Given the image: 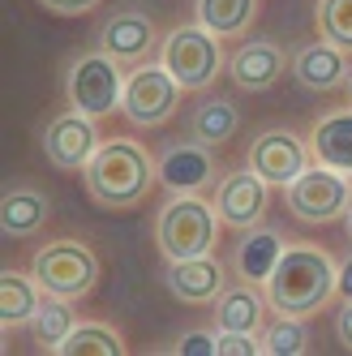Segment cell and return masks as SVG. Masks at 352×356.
<instances>
[{"mask_svg":"<svg viewBox=\"0 0 352 356\" xmlns=\"http://www.w3.org/2000/svg\"><path fill=\"white\" fill-rule=\"evenodd\" d=\"M155 236H159V249L168 253V262L207 258L219 241V211L207 207V202L193 197V193H181L176 202H168L159 211Z\"/></svg>","mask_w":352,"mask_h":356,"instance_id":"cell-4","label":"cell"},{"mask_svg":"<svg viewBox=\"0 0 352 356\" xmlns=\"http://www.w3.org/2000/svg\"><path fill=\"white\" fill-rule=\"evenodd\" d=\"M228 279H223V266L211 258H181V262H168V292L185 305H202V300H215Z\"/></svg>","mask_w":352,"mask_h":356,"instance_id":"cell-14","label":"cell"},{"mask_svg":"<svg viewBox=\"0 0 352 356\" xmlns=\"http://www.w3.org/2000/svg\"><path fill=\"white\" fill-rule=\"evenodd\" d=\"M310 150H314V163L335 168V172H352V112L326 116L310 138Z\"/></svg>","mask_w":352,"mask_h":356,"instance_id":"cell-19","label":"cell"},{"mask_svg":"<svg viewBox=\"0 0 352 356\" xmlns=\"http://www.w3.org/2000/svg\"><path fill=\"white\" fill-rule=\"evenodd\" d=\"M335 335H339V343L352 352V300H344V309H339V318H335Z\"/></svg>","mask_w":352,"mask_h":356,"instance_id":"cell-31","label":"cell"},{"mask_svg":"<svg viewBox=\"0 0 352 356\" xmlns=\"http://www.w3.org/2000/svg\"><path fill=\"white\" fill-rule=\"evenodd\" d=\"M73 330V309H69V300L65 296H52V292H43L39 300V309L31 318V335L43 352H56L65 343V335Z\"/></svg>","mask_w":352,"mask_h":356,"instance_id":"cell-23","label":"cell"},{"mask_svg":"<svg viewBox=\"0 0 352 356\" xmlns=\"http://www.w3.org/2000/svg\"><path fill=\"white\" fill-rule=\"evenodd\" d=\"M280 253H284V245H280L275 232H245V241L237 245V270L249 279V284H254V279L266 284V275L275 270Z\"/></svg>","mask_w":352,"mask_h":356,"instance_id":"cell-24","label":"cell"},{"mask_svg":"<svg viewBox=\"0 0 352 356\" xmlns=\"http://www.w3.org/2000/svg\"><path fill=\"white\" fill-rule=\"evenodd\" d=\"M228 78L241 86V90H271L275 82L284 78V52L266 39H254L232 52L228 60Z\"/></svg>","mask_w":352,"mask_h":356,"instance_id":"cell-15","label":"cell"},{"mask_svg":"<svg viewBox=\"0 0 352 356\" xmlns=\"http://www.w3.org/2000/svg\"><path fill=\"white\" fill-rule=\"evenodd\" d=\"M31 275L43 292L52 296H65V300H82L95 292L99 284V253L86 245V241H73V236H61V241H47L35 262H31Z\"/></svg>","mask_w":352,"mask_h":356,"instance_id":"cell-3","label":"cell"},{"mask_svg":"<svg viewBox=\"0 0 352 356\" xmlns=\"http://www.w3.org/2000/svg\"><path fill=\"white\" fill-rule=\"evenodd\" d=\"M348 185H352V172H348Z\"/></svg>","mask_w":352,"mask_h":356,"instance_id":"cell-35","label":"cell"},{"mask_svg":"<svg viewBox=\"0 0 352 356\" xmlns=\"http://www.w3.org/2000/svg\"><path fill=\"white\" fill-rule=\"evenodd\" d=\"M262 352V343L249 330H219L215 335V356H254Z\"/></svg>","mask_w":352,"mask_h":356,"instance_id":"cell-28","label":"cell"},{"mask_svg":"<svg viewBox=\"0 0 352 356\" xmlns=\"http://www.w3.org/2000/svg\"><path fill=\"white\" fill-rule=\"evenodd\" d=\"M95 5H99V0H39V9L52 13V17H82Z\"/></svg>","mask_w":352,"mask_h":356,"instance_id":"cell-29","label":"cell"},{"mask_svg":"<svg viewBox=\"0 0 352 356\" xmlns=\"http://www.w3.org/2000/svg\"><path fill=\"white\" fill-rule=\"evenodd\" d=\"M120 352H125V339L104 322L73 326L65 335V343L56 348V356H120Z\"/></svg>","mask_w":352,"mask_h":356,"instance_id":"cell-25","label":"cell"},{"mask_svg":"<svg viewBox=\"0 0 352 356\" xmlns=\"http://www.w3.org/2000/svg\"><path fill=\"white\" fill-rule=\"evenodd\" d=\"M99 150V129L95 120L82 116V112H61L47 120L43 129V155L52 168L61 172H82L90 163V155Z\"/></svg>","mask_w":352,"mask_h":356,"instance_id":"cell-9","label":"cell"},{"mask_svg":"<svg viewBox=\"0 0 352 356\" xmlns=\"http://www.w3.org/2000/svg\"><path fill=\"white\" fill-rule=\"evenodd\" d=\"M159 168L150 159V150L134 138H112L99 142L90 163L82 168V185L95 207L104 211H138L146 193L155 189Z\"/></svg>","mask_w":352,"mask_h":356,"instance_id":"cell-1","label":"cell"},{"mask_svg":"<svg viewBox=\"0 0 352 356\" xmlns=\"http://www.w3.org/2000/svg\"><path fill=\"white\" fill-rule=\"evenodd\" d=\"M176 352L181 356H215V335H207V330H189V335H181Z\"/></svg>","mask_w":352,"mask_h":356,"instance_id":"cell-30","label":"cell"},{"mask_svg":"<svg viewBox=\"0 0 352 356\" xmlns=\"http://www.w3.org/2000/svg\"><path fill=\"white\" fill-rule=\"evenodd\" d=\"M155 22L138 9H125V13H112L99 31V43L104 52L116 60V65H150V52H155Z\"/></svg>","mask_w":352,"mask_h":356,"instance_id":"cell-12","label":"cell"},{"mask_svg":"<svg viewBox=\"0 0 352 356\" xmlns=\"http://www.w3.org/2000/svg\"><path fill=\"white\" fill-rule=\"evenodd\" d=\"M258 17V0H198V26L211 35H241Z\"/></svg>","mask_w":352,"mask_h":356,"instance_id":"cell-22","label":"cell"},{"mask_svg":"<svg viewBox=\"0 0 352 356\" xmlns=\"http://www.w3.org/2000/svg\"><path fill=\"white\" fill-rule=\"evenodd\" d=\"M47 215H52V202H47V193H39L31 185H17V189H9L0 197V227H5V236L39 232L47 223Z\"/></svg>","mask_w":352,"mask_h":356,"instance_id":"cell-17","label":"cell"},{"mask_svg":"<svg viewBox=\"0 0 352 356\" xmlns=\"http://www.w3.org/2000/svg\"><path fill=\"white\" fill-rule=\"evenodd\" d=\"M335 292L344 296V300H352V258L339 266V275H335Z\"/></svg>","mask_w":352,"mask_h":356,"instance_id":"cell-32","label":"cell"},{"mask_svg":"<svg viewBox=\"0 0 352 356\" xmlns=\"http://www.w3.org/2000/svg\"><path fill=\"white\" fill-rule=\"evenodd\" d=\"M344 86H348V99H352V73H348V82H344Z\"/></svg>","mask_w":352,"mask_h":356,"instance_id":"cell-34","label":"cell"},{"mask_svg":"<svg viewBox=\"0 0 352 356\" xmlns=\"http://www.w3.org/2000/svg\"><path fill=\"white\" fill-rule=\"evenodd\" d=\"M237 129H241V116H237V108L228 104V99L207 95L202 104L193 108V120H189L193 142H202V146L219 150L223 142H232V138H237Z\"/></svg>","mask_w":352,"mask_h":356,"instance_id":"cell-20","label":"cell"},{"mask_svg":"<svg viewBox=\"0 0 352 356\" xmlns=\"http://www.w3.org/2000/svg\"><path fill=\"white\" fill-rule=\"evenodd\" d=\"M176 104H181V82L163 65H138L129 73V82H125V99H120L125 116L134 124H146V129L172 120Z\"/></svg>","mask_w":352,"mask_h":356,"instance_id":"cell-8","label":"cell"},{"mask_svg":"<svg viewBox=\"0 0 352 356\" xmlns=\"http://www.w3.org/2000/svg\"><path fill=\"white\" fill-rule=\"evenodd\" d=\"M215 211H219V223L249 232V227L262 219V211H266V181L254 168L228 172L219 181V189H215Z\"/></svg>","mask_w":352,"mask_h":356,"instance_id":"cell-11","label":"cell"},{"mask_svg":"<svg viewBox=\"0 0 352 356\" xmlns=\"http://www.w3.org/2000/svg\"><path fill=\"white\" fill-rule=\"evenodd\" d=\"M249 168H254L266 185H292L301 172L310 168L305 142H301L292 129H266L254 138L249 146Z\"/></svg>","mask_w":352,"mask_h":356,"instance_id":"cell-10","label":"cell"},{"mask_svg":"<svg viewBox=\"0 0 352 356\" xmlns=\"http://www.w3.org/2000/svg\"><path fill=\"white\" fill-rule=\"evenodd\" d=\"M344 215H348V219H344V223H348V236H352V211H344Z\"/></svg>","mask_w":352,"mask_h":356,"instance_id":"cell-33","label":"cell"},{"mask_svg":"<svg viewBox=\"0 0 352 356\" xmlns=\"http://www.w3.org/2000/svg\"><path fill=\"white\" fill-rule=\"evenodd\" d=\"M65 95H69V108L82 112V116H104V112L120 108V99H125L120 65L108 52H86V56H78V60H73V69H69Z\"/></svg>","mask_w":352,"mask_h":356,"instance_id":"cell-6","label":"cell"},{"mask_svg":"<svg viewBox=\"0 0 352 356\" xmlns=\"http://www.w3.org/2000/svg\"><path fill=\"white\" fill-rule=\"evenodd\" d=\"M159 181L172 193H198L202 185L215 181V150L202 142H176L159 155Z\"/></svg>","mask_w":352,"mask_h":356,"instance_id":"cell-13","label":"cell"},{"mask_svg":"<svg viewBox=\"0 0 352 356\" xmlns=\"http://www.w3.org/2000/svg\"><path fill=\"white\" fill-rule=\"evenodd\" d=\"M335 262L326 258V249L314 245H292L280 253L275 270L266 275V300L280 314L292 318H310L318 314L326 300L335 296Z\"/></svg>","mask_w":352,"mask_h":356,"instance_id":"cell-2","label":"cell"},{"mask_svg":"<svg viewBox=\"0 0 352 356\" xmlns=\"http://www.w3.org/2000/svg\"><path fill=\"white\" fill-rule=\"evenodd\" d=\"M305 348H310L305 322L292 318V314H284L280 322H271V326L262 330V352H271V356H301Z\"/></svg>","mask_w":352,"mask_h":356,"instance_id":"cell-27","label":"cell"},{"mask_svg":"<svg viewBox=\"0 0 352 356\" xmlns=\"http://www.w3.org/2000/svg\"><path fill=\"white\" fill-rule=\"evenodd\" d=\"M318 35L339 47V52H352V0H318Z\"/></svg>","mask_w":352,"mask_h":356,"instance_id":"cell-26","label":"cell"},{"mask_svg":"<svg viewBox=\"0 0 352 356\" xmlns=\"http://www.w3.org/2000/svg\"><path fill=\"white\" fill-rule=\"evenodd\" d=\"M39 292H43V288L35 284V275H17V270H5V275H0V322H5V330L35 318Z\"/></svg>","mask_w":352,"mask_h":356,"instance_id":"cell-21","label":"cell"},{"mask_svg":"<svg viewBox=\"0 0 352 356\" xmlns=\"http://www.w3.org/2000/svg\"><path fill=\"white\" fill-rule=\"evenodd\" d=\"M215 322L219 330H254L266 322V300L254 284H237V288H223L215 300Z\"/></svg>","mask_w":352,"mask_h":356,"instance_id":"cell-18","label":"cell"},{"mask_svg":"<svg viewBox=\"0 0 352 356\" xmlns=\"http://www.w3.org/2000/svg\"><path fill=\"white\" fill-rule=\"evenodd\" d=\"M159 60L172 78L181 82V90H207L223 69L219 35H211L207 26H176L163 43Z\"/></svg>","mask_w":352,"mask_h":356,"instance_id":"cell-5","label":"cell"},{"mask_svg":"<svg viewBox=\"0 0 352 356\" xmlns=\"http://www.w3.org/2000/svg\"><path fill=\"white\" fill-rule=\"evenodd\" d=\"M292 78L305 86V90H339L348 82V60L339 47L331 43H310L292 56Z\"/></svg>","mask_w":352,"mask_h":356,"instance_id":"cell-16","label":"cell"},{"mask_svg":"<svg viewBox=\"0 0 352 356\" xmlns=\"http://www.w3.org/2000/svg\"><path fill=\"white\" fill-rule=\"evenodd\" d=\"M348 202H352L348 176L335 172V168H322V163L305 168L288 185V211L301 223H331V219H339L348 211Z\"/></svg>","mask_w":352,"mask_h":356,"instance_id":"cell-7","label":"cell"}]
</instances>
